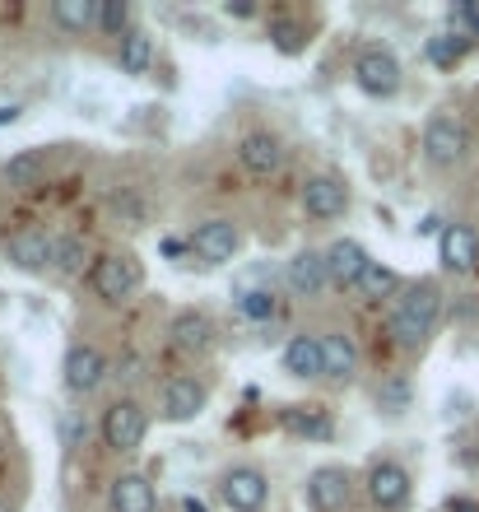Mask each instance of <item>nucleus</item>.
<instances>
[{
  "label": "nucleus",
  "instance_id": "393cba45",
  "mask_svg": "<svg viewBox=\"0 0 479 512\" xmlns=\"http://www.w3.org/2000/svg\"><path fill=\"white\" fill-rule=\"evenodd\" d=\"M117 66H121V75H145V70L154 66V42H149V33L131 28V33L121 38V47H117Z\"/></svg>",
  "mask_w": 479,
  "mask_h": 512
},
{
  "label": "nucleus",
  "instance_id": "bb28decb",
  "mask_svg": "<svg viewBox=\"0 0 479 512\" xmlns=\"http://www.w3.org/2000/svg\"><path fill=\"white\" fill-rule=\"evenodd\" d=\"M84 261H89V247H84V238H75V233H66V238H56V256H52V266L61 270V275H84Z\"/></svg>",
  "mask_w": 479,
  "mask_h": 512
},
{
  "label": "nucleus",
  "instance_id": "4c0bfd02",
  "mask_svg": "<svg viewBox=\"0 0 479 512\" xmlns=\"http://www.w3.org/2000/svg\"><path fill=\"white\" fill-rule=\"evenodd\" d=\"M0 447H5V424H0Z\"/></svg>",
  "mask_w": 479,
  "mask_h": 512
},
{
  "label": "nucleus",
  "instance_id": "7c9ffc66",
  "mask_svg": "<svg viewBox=\"0 0 479 512\" xmlns=\"http://www.w3.org/2000/svg\"><path fill=\"white\" fill-rule=\"evenodd\" d=\"M396 289V270L382 266V261H373V266L363 270V280H359V294L363 298H386Z\"/></svg>",
  "mask_w": 479,
  "mask_h": 512
},
{
  "label": "nucleus",
  "instance_id": "a878e982",
  "mask_svg": "<svg viewBox=\"0 0 479 512\" xmlns=\"http://www.w3.org/2000/svg\"><path fill=\"white\" fill-rule=\"evenodd\" d=\"M466 47H470V38H461V33H438V38H428V61L452 70L466 61Z\"/></svg>",
  "mask_w": 479,
  "mask_h": 512
},
{
  "label": "nucleus",
  "instance_id": "2eb2a0df",
  "mask_svg": "<svg viewBox=\"0 0 479 512\" xmlns=\"http://www.w3.org/2000/svg\"><path fill=\"white\" fill-rule=\"evenodd\" d=\"M368 499L382 512L405 508V503H410V475L400 471L396 461H377L373 471H368Z\"/></svg>",
  "mask_w": 479,
  "mask_h": 512
},
{
  "label": "nucleus",
  "instance_id": "58836bf2",
  "mask_svg": "<svg viewBox=\"0 0 479 512\" xmlns=\"http://www.w3.org/2000/svg\"><path fill=\"white\" fill-rule=\"evenodd\" d=\"M0 512H10V503H0Z\"/></svg>",
  "mask_w": 479,
  "mask_h": 512
},
{
  "label": "nucleus",
  "instance_id": "c756f323",
  "mask_svg": "<svg viewBox=\"0 0 479 512\" xmlns=\"http://www.w3.org/2000/svg\"><path fill=\"white\" fill-rule=\"evenodd\" d=\"M447 24H452V33H461V38H479V0H456V5H447Z\"/></svg>",
  "mask_w": 479,
  "mask_h": 512
},
{
  "label": "nucleus",
  "instance_id": "dca6fc26",
  "mask_svg": "<svg viewBox=\"0 0 479 512\" xmlns=\"http://www.w3.org/2000/svg\"><path fill=\"white\" fill-rule=\"evenodd\" d=\"M107 508L112 512H154L159 508V494H154V485H149L145 475H117L112 480V489H107Z\"/></svg>",
  "mask_w": 479,
  "mask_h": 512
},
{
  "label": "nucleus",
  "instance_id": "5701e85b",
  "mask_svg": "<svg viewBox=\"0 0 479 512\" xmlns=\"http://www.w3.org/2000/svg\"><path fill=\"white\" fill-rule=\"evenodd\" d=\"M42 177H47V154H42V149H19V154L5 163V182L19 191L42 187Z\"/></svg>",
  "mask_w": 479,
  "mask_h": 512
},
{
  "label": "nucleus",
  "instance_id": "cd10ccee",
  "mask_svg": "<svg viewBox=\"0 0 479 512\" xmlns=\"http://www.w3.org/2000/svg\"><path fill=\"white\" fill-rule=\"evenodd\" d=\"M131 19H135V10L126 0H103V5H98V28H103L107 38H126V33H131Z\"/></svg>",
  "mask_w": 479,
  "mask_h": 512
},
{
  "label": "nucleus",
  "instance_id": "c9c22d12",
  "mask_svg": "<svg viewBox=\"0 0 479 512\" xmlns=\"http://www.w3.org/2000/svg\"><path fill=\"white\" fill-rule=\"evenodd\" d=\"M447 512H479V503H470V499H452V503H447Z\"/></svg>",
  "mask_w": 479,
  "mask_h": 512
},
{
  "label": "nucleus",
  "instance_id": "f8f14e48",
  "mask_svg": "<svg viewBox=\"0 0 479 512\" xmlns=\"http://www.w3.org/2000/svg\"><path fill=\"white\" fill-rule=\"evenodd\" d=\"M303 210L312 219H340L349 210V187L331 173H317L303 182Z\"/></svg>",
  "mask_w": 479,
  "mask_h": 512
},
{
  "label": "nucleus",
  "instance_id": "e433bc0d",
  "mask_svg": "<svg viewBox=\"0 0 479 512\" xmlns=\"http://www.w3.org/2000/svg\"><path fill=\"white\" fill-rule=\"evenodd\" d=\"M182 512H210V508H205L200 499H182Z\"/></svg>",
  "mask_w": 479,
  "mask_h": 512
},
{
  "label": "nucleus",
  "instance_id": "f3484780",
  "mask_svg": "<svg viewBox=\"0 0 479 512\" xmlns=\"http://www.w3.org/2000/svg\"><path fill=\"white\" fill-rule=\"evenodd\" d=\"M284 280H289L293 294H307V298H317L326 284H331V270H326V252H298L284 266Z\"/></svg>",
  "mask_w": 479,
  "mask_h": 512
},
{
  "label": "nucleus",
  "instance_id": "39448f33",
  "mask_svg": "<svg viewBox=\"0 0 479 512\" xmlns=\"http://www.w3.org/2000/svg\"><path fill=\"white\" fill-rule=\"evenodd\" d=\"M266 494H270V480L256 466H233L219 480V499H224L228 512H261L266 508Z\"/></svg>",
  "mask_w": 479,
  "mask_h": 512
},
{
  "label": "nucleus",
  "instance_id": "4468645a",
  "mask_svg": "<svg viewBox=\"0 0 479 512\" xmlns=\"http://www.w3.org/2000/svg\"><path fill=\"white\" fill-rule=\"evenodd\" d=\"M368 266H373V256L363 252V243H354V238H335V243L326 247V270H331L335 289H359Z\"/></svg>",
  "mask_w": 479,
  "mask_h": 512
},
{
  "label": "nucleus",
  "instance_id": "72a5a7b5",
  "mask_svg": "<svg viewBox=\"0 0 479 512\" xmlns=\"http://www.w3.org/2000/svg\"><path fill=\"white\" fill-rule=\"evenodd\" d=\"M224 14H228V19H252V14H256V5H252V0H228V5H224Z\"/></svg>",
  "mask_w": 479,
  "mask_h": 512
},
{
  "label": "nucleus",
  "instance_id": "a211bd4d",
  "mask_svg": "<svg viewBox=\"0 0 479 512\" xmlns=\"http://www.w3.org/2000/svg\"><path fill=\"white\" fill-rule=\"evenodd\" d=\"M321 364H326L321 378H331V382L354 378V368H359V345H354V336H345V331H326V336H321Z\"/></svg>",
  "mask_w": 479,
  "mask_h": 512
},
{
  "label": "nucleus",
  "instance_id": "4be33fe9",
  "mask_svg": "<svg viewBox=\"0 0 479 512\" xmlns=\"http://www.w3.org/2000/svg\"><path fill=\"white\" fill-rule=\"evenodd\" d=\"M280 424L293 438H331V415L321 405H284Z\"/></svg>",
  "mask_w": 479,
  "mask_h": 512
},
{
  "label": "nucleus",
  "instance_id": "9d476101",
  "mask_svg": "<svg viewBox=\"0 0 479 512\" xmlns=\"http://www.w3.org/2000/svg\"><path fill=\"white\" fill-rule=\"evenodd\" d=\"M205 401H210L205 382H196V378L163 382V419H168V424H191V419H200L205 415Z\"/></svg>",
  "mask_w": 479,
  "mask_h": 512
},
{
  "label": "nucleus",
  "instance_id": "f257e3e1",
  "mask_svg": "<svg viewBox=\"0 0 479 512\" xmlns=\"http://www.w3.org/2000/svg\"><path fill=\"white\" fill-rule=\"evenodd\" d=\"M438 317H442V289L433 280H419L405 289V298H400L396 312H391V336H396V345H405V350H419V345L438 331Z\"/></svg>",
  "mask_w": 479,
  "mask_h": 512
},
{
  "label": "nucleus",
  "instance_id": "f704fd0d",
  "mask_svg": "<svg viewBox=\"0 0 479 512\" xmlns=\"http://www.w3.org/2000/svg\"><path fill=\"white\" fill-rule=\"evenodd\" d=\"M19 117H24V108H19V103H0V126H14Z\"/></svg>",
  "mask_w": 479,
  "mask_h": 512
},
{
  "label": "nucleus",
  "instance_id": "6e6552de",
  "mask_svg": "<svg viewBox=\"0 0 479 512\" xmlns=\"http://www.w3.org/2000/svg\"><path fill=\"white\" fill-rule=\"evenodd\" d=\"M354 499V480H349L345 466H317L307 475V503L312 512H340Z\"/></svg>",
  "mask_w": 479,
  "mask_h": 512
},
{
  "label": "nucleus",
  "instance_id": "2f4dec72",
  "mask_svg": "<svg viewBox=\"0 0 479 512\" xmlns=\"http://www.w3.org/2000/svg\"><path fill=\"white\" fill-rule=\"evenodd\" d=\"M270 38H275V47H280L284 56L303 52V28L293 24V19H270Z\"/></svg>",
  "mask_w": 479,
  "mask_h": 512
},
{
  "label": "nucleus",
  "instance_id": "423d86ee",
  "mask_svg": "<svg viewBox=\"0 0 479 512\" xmlns=\"http://www.w3.org/2000/svg\"><path fill=\"white\" fill-rule=\"evenodd\" d=\"M242 247V233L233 219H205V224H196V233H191V252L205 261V266H228L233 256H238Z\"/></svg>",
  "mask_w": 479,
  "mask_h": 512
},
{
  "label": "nucleus",
  "instance_id": "aec40b11",
  "mask_svg": "<svg viewBox=\"0 0 479 512\" xmlns=\"http://www.w3.org/2000/svg\"><path fill=\"white\" fill-rule=\"evenodd\" d=\"M168 336H173V345L182 354H205L214 345V322L205 317V312L187 308V312H177L173 326H168Z\"/></svg>",
  "mask_w": 479,
  "mask_h": 512
},
{
  "label": "nucleus",
  "instance_id": "0eeeda50",
  "mask_svg": "<svg viewBox=\"0 0 479 512\" xmlns=\"http://www.w3.org/2000/svg\"><path fill=\"white\" fill-rule=\"evenodd\" d=\"M354 80H359V89L368 98H391L400 89V61L386 47H368L354 61Z\"/></svg>",
  "mask_w": 479,
  "mask_h": 512
},
{
  "label": "nucleus",
  "instance_id": "7ed1b4c3",
  "mask_svg": "<svg viewBox=\"0 0 479 512\" xmlns=\"http://www.w3.org/2000/svg\"><path fill=\"white\" fill-rule=\"evenodd\" d=\"M89 284H94V294L103 298V303H126V298L140 289V266H135V256H121V252H112V256H98L94 261V270H89Z\"/></svg>",
  "mask_w": 479,
  "mask_h": 512
},
{
  "label": "nucleus",
  "instance_id": "1a4fd4ad",
  "mask_svg": "<svg viewBox=\"0 0 479 512\" xmlns=\"http://www.w3.org/2000/svg\"><path fill=\"white\" fill-rule=\"evenodd\" d=\"M61 373H66V391H70V396H89V391L103 387L107 359H103V350H94V345H70Z\"/></svg>",
  "mask_w": 479,
  "mask_h": 512
},
{
  "label": "nucleus",
  "instance_id": "f03ea898",
  "mask_svg": "<svg viewBox=\"0 0 479 512\" xmlns=\"http://www.w3.org/2000/svg\"><path fill=\"white\" fill-rule=\"evenodd\" d=\"M98 429H103V443L112 447V452H135L149 433V415L140 401H112L103 410V424H98Z\"/></svg>",
  "mask_w": 479,
  "mask_h": 512
},
{
  "label": "nucleus",
  "instance_id": "20e7f679",
  "mask_svg": "<svg viewBox=\"0 0 479 512\" xmlns=\"http://www.w3.org/2000/svg\"><path fill=\"white\" fill-rule=\"evenodd\" d=\"M470 149V131L456 117H433L424 126V154L433 168H456Z\"/></svg>",
  "mask_w": 479,
  "mask_h": 512
},
{
  "label": "nucleus",
  "instance_id": "c85d7f7f",
  "mask_svg": "<svg viewBox=\"0 0 479 512\" xmlns=\"http://www.w3.org/2000/svg\"><path fill=\"white\" fill-rule=\"evenodd\" d=\"M238 312L247 322H270V317H275V294H270V289H242Z\"/></svg>",
  "mask_w": 479,
  "mask_h": 512
},
{
  "label": "nucleus",
  "instance_id": "ddd939ff",
  "mask_svg": "<svg viewBox=\"0 0 479 512\" xmlns=\"http://www.w3.org/2000/svg\"><path fill=\"white\" fill-rule=\"evenodd\" d=\"M5 256H10L19 270H28V275H38V270L52 266L56 256V238H47L42 229H14L10 238H5Z\"/></svg>",
  "mask_w": 479,
  "mask_h": 512
},
{
  "label": "nucleus",
  "instance_id": "9b49d317",
  "mask_svg": "<svg viewBox=\"0 0 479 512\" xmlns=\"http://www.w3.org/2000/svg\"><path fill=\"white\" fill-rule=\"evenodd\" d=\"M438 261L452 275H470L479 266V233L470 224H447L438 233Z\"/></svg>",
  "mask_w": 479,
  "mask_h": 512
},
{
  "label": "nucleus",
  "instance_id": "473e14b6",
  "mask_svg": "<svg viewBox=\"0 0 479 512\" xmlns=\"http://www.w3.org/2000/svg\"><path fill=\"white\" fill-rule=\"evenodd\" d=\"M377 405H382L386 415H405V405H410V387H405V382H386V387L377 391Z\"/></svg>",
  "mask_w": 479,
  "mask_h": 512
},
{
  "label": "nucleus",
  "instance_id": "412c9836",
  "mask_svg": "<svg viewBox=\"0 0 479 512\" xmlns=\"http://www.w3.org/2000/svg\"><path fill=\"white\" fill-rule=\"evenodd\" d=\"M284 373L289 378H321L326 373V364H321V336H312V331L293 336L284 345Z\"/></svg>",
  "mask_w": 479,
  "mask_h": 512
},
{
  "label": "nucleus",
  "instance_id": "b1692460",
  "mask_svg": "<svg viewBox=\"0 0 479 512\" xmlns=\"http://www.w3.org/2000/svg\"><path fill=\"white\" fill-rule=\"evenodd\" d=\"M98 5L103 0H52V19L66 33H89V28H98Z\"/></svg>",
  "mask_w": 479,
  "mask_h": 512
},
{
  "label": "nucleus",
  "instance_id": "6ab92c4d",
  "mask_svg": "<svg viewBox=\"0 0 479 512\" xmlns=\"http://www.w3.org/2000/svg\"><path fill=\"white\" fill-rule=\"evenodd\" d=\"M238 159L247 173L256 177H270V173H280V163H284V149L275 135L266 131H252V135H242V145H238Z\"/></svg>",
  "mask_w": 479,
  "mask_h": 512
}]
</instances>
